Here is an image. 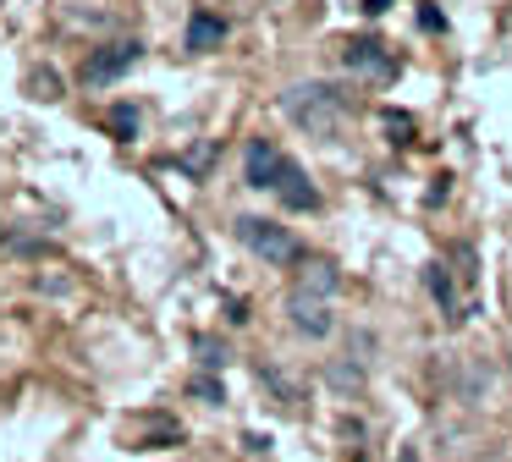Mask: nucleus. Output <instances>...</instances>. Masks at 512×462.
<instances>
[{
	"label": "nucleus",
	"instance_id": "f257e3e1",
	"mask_svg": "<svg viewBox=\"0 0 512 462\" xmlns=\"http://www.w3.org/2000/svg\"><path fill=\"white\" fill-rule=\"evenodd\" d=\"M281 110H287L292 127L309 132V138H320V143L342 138V127H347V99L336 94L331 83H292V88H281Z\"/></svg>",
	"mask_w": 512,
	"mask_h": 462
},
{
	"label": "nucleus",
	"instance_id": "f03ea898",
	"mask_svg": "<svg viewBox=\"0 0 512 462\" xmlns=\"http://www.w3.org/2000/svg\"><path fill=\"white\" fill-rule=\"evenodd\" d=\"M237 242H243V248H254L265 264H292L303 253V242L292 237L287 226L265 220V215H243V220H237Z\"/></svg>",
	"mask_w": 512,
	"mask_h": 462
},
{
	"label": "nucleus",
	"instance_id": "7ed1b4c3",
	"mask_svg": "<svg viewBox=\"0 0 512 462\" xmlns=\"http://www.w3.org/2000/svg\"><path fill=\"white\" fill-rule=\"evenodd\" d=\"M138 55H144V44L138 39H122V44H100V50L83 61V83L89 88H105V83H116V77H127L138 66Z\"/></svg>",
	"mask_w": 512,
	"mask_h": 462
},
{
	"label": "nucleus",
	"instance_id": "20e7f679",
	"mask_svg": "<svg viewBox=\"0 0 512 462\" xmlns=\"http://www.w3.org/2000/svg\"><path fill=\"white\" fill-rule=\"evenodd\" d=\"M243 171H248V187L270 193V187L281 182V171H287V154H281L270 138H254V143H248V154H243Z\"/></svg>",
	"mask_w": 512,
	"mask_h": 462
},
{
	"label": "nucleus",
	"instance_id": "39448f33",
	"mask_svg": "<svg viewBox=\"0 0 512 462\" xmlns=\"http://www.w3.org/2000/svg\"><path fill=\"white\" fill-rule=\"evenodd\" d=\"M287 319L303 330V336H331V297H309L292 286L287 292Z\"/></svg>",
	"mask_w": 512,
	"mask_h": 462
},
{
	"label": "nucleus",
	"instance_id": "423d86ee",
	"mask_svg": "<svg viewBox=\"0 0 512 462\" xmlns=\"http://www.w3.org/2000/svg\"><path fill=\"white\" fill-rule=\"evenodd\" d=\"M342 61H347V72L375 77V83H391V77H397V61H391L380 44H369V39H353V44L342 50Z\"/></svg>",
	"mask_w": 512,
	"mask_h": 462
},
{
	"label": "nucleus",
	"instance_id": "0eeeda50",
	"mask_svg": "<svg viewBox=\"0 0 512 462\" xmlns=\"http://www.w3.org/2000/svg\"><path fill=\"white\" fill-rule=\"evenodd\" d=\"M276 193H281V204H287V209H298V215H309V209H320V193H314V182H309V176H303L292 160H287V171H281Z\"/></svg>",
	"mask_w": 512,
	"mask_h": 462
},
{
	"label": "nucleus",
	"instance_id": "6e6552de",
	"mask_svg": "<svg viewBox=\"0 0 512 462\" xmlns=\"http://www.w3.org/2000/svg\"><path fill=\"white\" fill-rule=\"evenodd\" d=\"M221 44H226V22L210 17V11H193L188 17V50L204 55V50H221Z\"/></svg>",
	"mask_w": 512,
	"mask_h": 462
},
{
	"label": "nucleus",
	"instance_id": "1a4fd4ad",
	"mask_svg": "<svg viewBox=\"0 0 512 462\" xmlns=\"http://www.w3.org/2000/svg\"><path fill=\"white\" fill-rule=\"evenodd\" d=\"M336 286H342V275H336V264H325V259H309L298 270V292H309V297H336Z\"/></svg>",
	"mask_w": 512,
	"mask_h": 462
},
{
	"label": "nucleus",
	"instance_id": "9d476101",
	"mask_svg": "<svg viewBox=\"0 0 512 462\" xmlns=\"http://www.w3.org/2000/svg\"><path fill=\"white\" fill-rule=\"evenodd\" d=\"M424 281H430L435 303L446 308V319H463V314H457V297H452V281H446V270H441V264H430V270H424Z\"/></svg>",
	"mask_w": 512,
	"mask_h": 462
},
{
	"label": "nucleus",
	"instance_id": "9b49d317",
	"mask_svg": "<svg viewBox=\"0 0 512 462\" xmlns=\"http://www.w3.org/2000/svg\"><path fill=\"white\" fill-rule=\"evenodd\" d=\"M358 363H364V358L336 363V369H331V385H336V391H358V385H364V369H358Z\"/></svg>",
	"mask_w": 512,
	"mask_h": 462
},
{
	"label": "nucleus",
	"instance_id": "f8f14e48",
	"mask_svg": "<svg viewBox=\"0 0 512 462\" xmlns=\"http://www.w3.org/2000/svg\"><path fill=\"white\" fill-rule=\"evenodd\" d=\"M111 127H116V138H122V143H133L138 138V110L133 105H116L111 110Z\"/></svg>",
	"mask_w": 512,
	"mask_h": 462
},
{
	"label": "nucleus",
	"instance_id": "ddd939ff",
	"mask_svg": "<svg viewBox=\"0 0 512 462\" xmlns=\"http://www.w3.org/2000/svg\"><path fill=\"white\" fill-rule=\"evenodd\" d=\"M193 396H204V402H226L221 380H210V374H204V380H193Z\"/></svg>",
	"mask_w": 512,
	"mask_h": 462
},
{
	"label": "nucleus",
	"instance_id": "4468645a",
	"mask_svg": "<svg viewBox=\"0 0 512 462\" xmlns=\"http://www.w3.org/2000/svg\"><path fill=\"white\" fill-rule=\"evenodd\" d=\"M193 347L204 352V369H221V363H226V358H221V341H210V336H204V341H193Z\"/></svg>",
	"mask_w": 512,
	"mask_h": 462
},
{
	"label": "nucleus",
	"instance_id": "2eb2a0df",
	"mask_svg": "<svg viewBox=\"0 0 512 462\" xmlns=\"http://www.w3.org/2000/svg\"><path fill=\"white\" fill-rule=\"evenodd\" d=\"M419 28H424V33H446V17H441L435 6H419Z\"/></svg>",
	"mask_w": 512,
	"mask_h": 462
},
{
	"label": "nucleus",
	"instance_id": "dca6fc26",
	"mask_svg": "<svg viewBox=\"0 0 512 462\" xmlns=\"http://www.w3.org/2000/svg\"><path fill=\"white\" fill-rule=\"evenodd\" d=\"M386 6H391V0H364V17H380Z\"/></svg>",
	"mask_w": 512,
	"mask_h": 462
},
{
	"label": "nucleus",
	"instance_id": "f3484780",
	"mask_svg": "<svg viewBox=\"0 0 512 462\" xmlns=\"http://www.w3.org/2000/svg\"><path fill=\"white\" fill-rule=\"evenodd\" d=\"M397 462H419V451H413V446H408V451H402V457H397Z\"/></svg>",
	"mask_w": 512,
	"mask_h": 462
}]
</instances>
